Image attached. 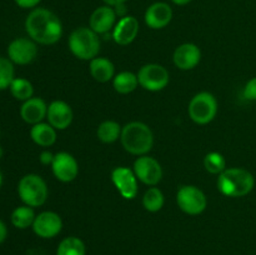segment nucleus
<instances>
[{
  "label": "nucleus",
  "mask_w": 256,
  "mask_h": 255,
  "mask_svg": "<svg viewBox=\"0 0 256 255\" xmlns=\"http://www.w3.org/2000/svg\"><path fill=\"white\" fill-rule=\"evenodd\" d=\"M25 30L30 39L42 45H52L62 35V24L58 15L45 8L32 10L25 20Z\"/></svg>",
  "instance_id": "nucleus-1"
},
{
  "label": "nucleus",
  "mask_w": 256,
  "mask_h": 255,
  "mask_svg": "<svg viewBox=\"0 0 256 255\" xmlns=\"http://www.w3.org/2000/svg\"><path fill=\"white\" fill-rule=\"evenodd\" d=\"M255 186V178L244 168H226L218 178V189L229 198H242Z\"/></svg>",
  "instance_id": "nucleus-2"
},
{
  "label": "nucleus",
  "mask_w": 256,
  "mask_h": 255,
  "mask_svg": "<svg viewBox=\"0 0 256 255\" xmlns=\"http://www.w3.org/2000/svg\"><path fill=\"white\" fill-rule=\"evenodd\" d=\"M122 145L132 155H146L154 145V134L146 124L142 122H132L122 129Z\"/></svg>",
  "instance_id": "nucleus-3"
},
{
  "label": "nucleus",
  "mask_w": 256,
  "mask_h": 255,
  "mask_svg": "<svg viewBox=\"0 0 256 255\" xmlns=\"http://www.w3.org/2000/svg\"><path fill=\"white\" fill-rule=\"evenodd\" d=\"M69 49L80 60H92L100 52L99 34L90 28H78L69 36Z\"/></svg>",
  "instance_id": "nucleus-4"
},
{
  "label": "nucleus",
  "mask_w": 256,
  "mask_h": 255,
  "mask_svg": "<svg viewBox=\"0 0 256 255\" xmlns=\"http://www.w3.org/2000/svg\"><path fill=\"white\" fill-rule=\"evenodd\" d=\"M18 194L24 205L32 208L42 206L48 199V185L40 175L28 174L20 179L18 184Z\"/></svg>",
  "instance_id": "nucleus-5"
},
{
  "label": "nucleus",
  "mask_w": 256,
  "mask_h": 255,
  "mask_svg": "<svg viewBox=\"0 0 256 255\" xmlns=\"http://www.w3.org/2000/svg\"><path fill=\"white\" fill-rule=\"evenodd\" d=\"M190 119L199 125H205L212 122L218 114V102L216 98L208 92H198L194 95L189 102Z\"/></svg>",
  "instance_id": "nucleus-6"
},
{
  "label": "nucleus",
  "mask_w": 256,
  "mask_h": 255,
  "mask_svg": "<svg viewBox=\"0 0 256 255\" xmlns=\"http://www.w3.org/2000/svg\"><path fill=\"white\" fill-rule=\"evenodd\" d=\"M178 206L188 215H199L206 209L208 199L202 189L195 185H184L178 190Z\"/></svg>",
  "instance_id": "nucleus-7"
},
{
  "label": "nucleus",
  "mask_w": 256,
  "mask_h": 255,
  "mask_svg": "<svg viewBox=\"0 0 256 255\" xmlns=\"http://www.w3.org/2000/svg\"><path fill=\"white\" fill-rule=\"evenodd\" d=\"M139 85L149 92H160L165 89L170 82V75L166 68L159 64H146L138 72Z\"/></svg>",
  "instance_id": "nucleus-8"
},
{
  "label": "nucleus",
  "mask_w": 256,
  "mask_h": 255,
  "mask_svg": "<svg viewBox=\"0 0 256 255\" xmlns=\"http://www.w3.org/2000/svg\"><path fill=\"white\" fill-rule=\"evenodd\" d=\"M134 172L138 180L149 186H155L162 178V165L155 158L142 155L134 162Z\"/></svg>",
  "instance_id": "nucleus-9"
},
{
  "label": "nucleus",
  "mask_w": 256,
  "mask_h": 255,
  "mask_svg": "<svg viewBox=\"0 0 256 255\" xmlns=\"http://www.w3.org/2000/svg\"><path fill=\"white\" fill-rule=\"evenodd\" d=\"M112 182L124 199L132 200L136 198L139 186L134 170L126 166H118L112 172Z\"/></svg>",
  "instance_id": "nucleus-10"
},
{
  "label": "nucleus",
  "mask_w": 256,
  "mask_h": 255,
  "mask_svg": "<svg viewBox=\"0 0 256 255\" xmlns=\"http://www.w3.org/2000/svg\"><path fill=\"white\" fill-rule=\"evenodd\" d=\"M38 55L36 42L26 38H18L8 46V58L14 64L26 65L34 62Z\"/></svg>",
  "instance_id": "nucleus-11"
},
{
  "label": "nucleus",
  "mask_w": 256,
  "mask_h": 255,
  "mask_svg": "<svg viewBox=\"0 0 256 255\" xmlns=\"http://www.w3.org/2000/svg\"><path fill=\"white\" fill-rule=\"evenodd\" d=\"M52 170L54 176L59 182H70L75 180L79 174V164L72 154L60 152L55 154L52 164Z\"/></svg>",
  "instance_id": "nucleus-12"
},
{
  "label": "nucleus",
  "mask_w": 256,
  "mask_h": 255,
  "mask_svg": "<svg viewBox=\"0 0 256 255\" xmlns=\"http://www.w3.org/2000/svg\"><path fill=\"white\" fill-rule=\"evenodd\" d=\"M62 220L59 214L54 212H42L35 216L32 222V230L38 236L42 239L54 238L62 232Z\"/></svg>",
  "instance_id": "nucleus-13"
},
{
  "label": "nucleus",
  "mask_w": 256,
  "mask_h": 255,
  "mask_svg": "<svg viewBox=\"0 0 256 255\" xmlns=\"http://www.w3.org/2000/svg\"><path fill=\"white\" fill-rule=\"evenodd\" d=\"M202 60V50L192 42H185L175 49L172 62L180 70H192L199 65Z\"/></svg>",
  "instance_id": "nucleus-14"
},
{
  "label": "nucleus",
  "mask_w": 256,
  "mask_h": 255,
  "mask_svg": "<svg viewBox=\"0 0 256 255\" xmlns=\"http://www.w3.org/2000/svg\"><path fill=\"white\" fill-rule=\"evenodd\" d=\"M72 106L62 100H55L48 106V122L56 130H65L72 122Z\"/></svg>",
  "instance_id": "nucleus-15"
},
{
  "label": "nucleus",
  "mask_w": 256,
  "mask_h": 255,
  "mask_svg": "<svg viewBox=\"0 0 256 255\" xmlns=\"http://www.w3.org/2000/svg\"><path fill=\"white\" fill-rule=\"evenodd\" d=\"M145 24L154 30L168 26L172 19V9L166 2H154L145 12Z\"/></svg>",
  "instance_id": "nucleus-16"
},
{
  "label": "nucleus",
  "mask_w": 256,
  "mask_h": 255,
  "mask_svg": "<svg viewBox=\"0 0 256 255\" xmlns=\"http://www.w3.org/2000/svg\"><path fill=\"white\" fill-rule=\"evenodd\" d=\"M139 34V22L132 15H125L115 24L112 39L119 45H129Z\"/></svg>",
  "instance_id": "nucleus-17"
},
{
  "label": "nucleus",
  "mask_w": 256,
  "mask_h": 255,
  "mask_svg": "<svg viewBox=\"0 0 256 255\" xmlns=\"http://www.w3.org/2000/svg\"><path fill=\"white\" fill-rule=\"evenodd\" d=\"M115 22H116L115 9L109 5H104V6H99L92 12L89 24L90 29H92L96 34L100 35L114 29L115 24H116Z\"/></svg>",
  "instance_id": "nucleus-18"
},
{
  "label": "nucleus",
  "mask_w": 256,
  "mask_h": 255,
  "mask_svg": "<svg viewBox=\"0 0 256 255\" xmlns=\"http://www.w3.org/2000/svg\"><path fill=\"white\" fill-rule=\"evenodd\" d=\"M48 105L42 98H30L29 100L22 102L20 108V116L25 122L35 125L42 122L46 118Z\"/></svg>",
  "instance_id": "nucleus-19"
},
{
  "label": "nucleus",
  "mask_w": 256,
  "mask_h": 255,
  "mask_svg": "<svg viewBox=\"0 0 256 255\" xmlns=\"http://www.w3.org/2000/svg\"><path fill=\"white\" fill-rule=\"evenodd\" d=\"M30 138L36 145L42 148H49L56 142V129L49 122H39L32 125L30 129Z\"/></svg>",
  "instance_id": "nucleus-20"
},
{
  "label": "nucleus",
  "mask_w": 256,
  "mask_h": 255,
  "mask_svg": "<svg viewBox=\"0 0 256 255\" xmlns=\"http://www.w3.org/2000/svg\"><path fill=\"white\" fill-rule=\"evenodd\" d=\"M89 70L92 76L99 82H108L115 76V66L106 58H94L90 60Z\"/></svg>",
  "instance_id": "nucleus-21"
},
{
  "label": "nucleus",
  "mask_w": 256,
  "mask_h": 255,
  "mask_svg": "<svg viewBox=\"0 0 256 255\" xmlns=\"http://www.w3.org/2000/svg\"><path fill=\"white\" fill-rule=\"evenodd\" d=\"M139 85L138 75L132 72H122L116 74L112 79V86L119 94H130Z\"/></svg>",
  "instance_id": "nucleus-22"
},
{
  "label": "nucleus",
  "mask_w": 256,
  "mask_h": 255,
  "mask_svg": "<svg viewBox=\"0 0 256 255\" xmlns=\"http://www.w3.org/2000/svg\"><path fill=\"white\" fill-rule=\"evenodd\" d=\"M34 208L28 206V205H22L16 209L12 210V224L18 229H26V228L32 226V222L35 220Z\"/></svg>",
  "instance_id": "nucleus-23"
},
{
  "label": "nucleus",
  "mask_w": 256,
  "mask_h": 255,
  "mask_svg": "<svg viewBox=\"0 0 256 255\" xmlns=\"http://www.w3.org/2000/svg\"><path fill=\"white\" fill-rule=\"evenodd\" d=\"M122 129L119 122H114V120H105L98 128L96 135L99 140L105 144H112L115 142L122 135Z\"/></svg>",
  "instance_id": "nucleus-24"
},
{
  "label": "nucleus",
  "mask_w": 256,
  "mask_h": 255,
  "mask_svg": "<svg viewBox=\"0 0 256 255\" xmlns=\"http://www.w3.org/2000/svg\"><path fill=\"white\" fill-rule=\"evenodd\" d=\"M165 202L164 194L159 188H149L142 196V206L149 212H156L162 209Z\"/></svg>",
  "instance_id": "nucleus-25"
},
{
  "label": "nucleus",
  "mask_w": 256,
  "mask_h": 255,
  "mask_svg": "<svg viewBox=\"0 0 256 255\" xmlns=\"http://www.w3.org/2000/svg\"><path fill=\"white\" fill-rule=\"evenodd\" d=\"M9 90L15 99L20 100L22 102L29 100L34 95L32 84L28 79H24V78H15L12 80V85H10Z\"/></svg>",
  "instance_id": "nucleus-26"
},
{
  "label": "nucleus",
  "mask_w": 256,
  "mask_h": 255,
  "mask_svg": "<svg viewBox=\"0 0 256 255\" xmlns=\"http://www.w3.org/2000/svg\"><path fill=\"white\" fill-rule=\"evenodd\" d=\"M56 255H85V244L76 236H69L62 240Z\"/></svg>",
  "instance_id": "nucleus-27"
},
{
  "label": "nucleus",
  "mask_w": 256,
  "mask_h": 255,
  "mask_svg": "<svg viewBox=\"0 0 256 255\" xmlns=\"http://www.w3.org/2000/svg\"><path fill=\"white\" fill-rule=\"evenodd\" d=\"M204 166L210 174L220 175L226 169V160H225L224 155L220 154V152H212L205 155Z\"/></svg>",
  "instance_id": "nucleus-28"
},
{
  "label": "nucleus",
  "mask_w": 256,
  "mask_h": 255,
  "mask_svg": "<svg viewBox=\"0 0 256 255\" xmlns=\"http://www.w3.org/2000/svg\"><path fill=\"white\" fill-rule=\"evenodd\" d=\"M14 79V62L9 58L0 56V92L9 89Z\"/></svg>",
  "instance_id": "nucleus-29"
},
{
  "label": "nucleus",
  "mask_w": 256,
  "mask_h": 255,
  "mask_svg": "<svg viewBox=\"0 0 256 255\" xmlns=\"http://www.w3.org/2000/svg\"><path fill=\"white\" fill-rule=\"evenodd\" d=\"M242 96L250 102H256V78H252L245 84Z\"/></svg>",
  "instance_id": "nucleus-30"
},
{
  "label": "nucleus",
  "mask_w": 256,
  "mask_h": 255,
  "mask_svg": "<svg viewBox=\"0 0 256 255\" xmlns=\"http://www.w3.org/2000/svg\"><path fill=\"white\" fill-rule=\"evenodd\" d=\"M54 156L55 154H52V152H49V150H44V152H42V154H40L39 160L42 165H52V160H54Z\"/></svg>",
  "instance_id": "nucleus-31"
},
{
  "label": "nucleus",
  "mask_w": 256,
  "mask_h": 255,
  "mask_svg": "<svg viewBox=\"0 0 256 255\" xmlns=\"http://www.w3.org/2000/svg\"><path fill=\"white\" fill-rule=\"evenodd\" d=\"M42 0H15L18 6L22 8V9H32V8L36 6Z\"/></svg>",
  "instance_id": "nucleus-32"
},
{
  "label": "nucleus",
  "mask_w": 256,
  "mask_h": 255,
  "mask_svg": "<svg viewBox=\"0 0 256 255\" xmlns=\"http://www.w3.org/2000/svg\"><path fill=\"white\" fill-rule=\"evenodd\" d=\"M6 235H8V229H6V225L4 224L2 219H0V244L6 239Z\"/></svg>",
  "instance_id": "nucleus-33"
},
{
  "label": "nucleus",
  "mask_w": 256,
  "mask_h": 255,
  "mask_svg": "<svg viewBox=\"0 0 256 255\" xmlns=\"http://www.w3.org/2000/svg\"><path fill=\"white\" fill-rule=\"evenodd\" d=\"M102 2H104L106 5H109V6L115 8V6H118V5L124 4L126 0H102Z\"/></svg>",
  "instance_id": "nucleus-34"
},
{
  "label": "nucleus",
  "mask_w": 256,
  "mask_h": 255,
  "mask_svg": "<svg viewBox=\"0 0 256 255\" xmlns=\"http://www.w3.org/2000/svg\"><path fill=\"white\" fill-rule=\"evenodd\" d=\"M172 2L176 5H186V4H189L192 0H172Z\"/></svg>",
  "instance_id": "nucleus-35"
},
{
  "label": "nucleus",
  "mask_w": 256,
  "mask_h": 255,
  "mask_svg": "<svg viewBox=\"0 0 256 255\" xmlns=\"http://www.w3.org/2000/svg\"><path fill=\"white\" fill-rule=\"evenodd\" d=\"M2 155H4V150H2V145H0V159H2Z\"/></svg>",
  "instance_id": "nucleus-36"
},
{
  "label": "nucleus",
  "mask_w": 256,
  "mask_h": 255,
  "mask_svg": "<svg viewBox=\"0 0 256 255\" xmlns=\"http://www.w3.org/2000/svg\"><path fill=\"white\" fill-rule=\"evenodd\" d=\"M2 172H0V186H2Z\"/></svg>",
  "instance_id": "nucleus-37"
}]
</instances>
